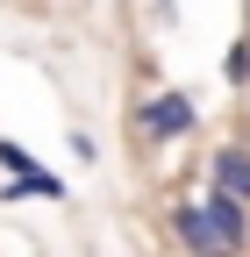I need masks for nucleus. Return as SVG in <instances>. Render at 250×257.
Segmentation results:
<instances>
[{
    "label": "nucleus",
    "instance_id": "1",
    "mask_svg": "<svg viewBox=\"0 0 250 257\" xmlns=\"http://www.w3.org/2000/svg\"><path fill=\"white\" fill-rule=\"evenodd\" d=\"M136 128H143V143H179V136H193L200 128V107H193V93H158V100H143L136 107Z\"/></svg>",
    "mask_w": 250,
    "mask_h": 257
},
{
    "label": "nucleus",
    "instance_id": "2",
    "mask_svg": "<svg viewBox=\"0 0 250 257\" xmlns=\"http://www.w3.org/2000/svg\"><path fill=\"white\" fill-rule=\"evenodd\" d=\"M0 172H15V186H8V200H65V179H57L50 165H36L15 136H0Z\"/></svg>",
    "mask_w": 250,
    "mask_h": 257
},
{
    "label": "nucleus",
    "instance_id": "3",
    "mask_svg": "<svg viewBox=\"0 0 250 257\" xmlns=\"http://www.w3.org/2000/svg\"><path fill=\"white\" fill-rule=\"evenodd\" d=\"M200 214H207L214 250H222V257H250V207H243V200H229V193H207Z\"/></svg>",
    "mask_w": 250,
    "mask_h": 257
},
{
    "label": "nucleus",
    "instance_id": "4",
    "mask_svg": "<svg viewBox=\"0 0 250 257\" xmlns=\"http://www.w3.org/2000/svg\"><path fill=\"white\" fill-rule=\"evenodd\" d=\"M207 179H214V193H229V200H243L250 207V150L243 143H222L207 157Z\"/></svg>",
    "mask_w": 250,
    "mask_h": 257
},
{
    "label": "nucleus",
    "instance_id": "5",
    "mask_svg": "<svg viewBox=\"0 0 250 257\" xmlns=\"http://www.w3.org/2000/svg\"><path fill=\"white\" fill-rule=\"evenodd\" d=\"M172 236H179V250H186V257H222V250H214L207 214H200V200H179V207H172Z\"/></svg>",
    "mask_w": 250,
    "mask_h": 257
},
{
    "label": "nucleus",
    "instance_id": "6",
    "mask_svg": "<svg viewBox=\"0 0 250 257\" xmlns=\"http://www.w3.org/2000/svg\"><path fill=\"white\" fill-rule=\"evenodd\" d=\"M222 79H229V86H250V36H236V43H229V57H222Z\"/></svg>",
    "mask_w": 250,
    "mask_h": 257
}]
</instances>
